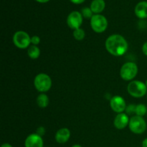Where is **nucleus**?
<instances>
[{"mask_svg": "<svg viewBox=\"0 0 147 147\" xmlns=\"http://www.w3.org/2000/svg\"><path fill=\"white\" fill-rule=\"evenodd\" d=\"M147 112V108L144 104L139 103V104L136 106V111H135V115L141 117H144L146 115Z\"/></svg>", "mask_w": 147, "mask_h": 147, "instance_id": "18", "label": "nucleus"}, {"mask_svg": "<svg viewBox=\"0 0 147 147\" xmlns=\"http://www.w3.org/2000/svg\"><path fill=\"white\" fill-rule=\"evenodd\" d=\"M83 17L80 11H73L68 14L66 22L70 29L75 30L80 28V26L83 24Z\"/></svg>", "mask_w": 147, "mask_h": 147, "instance_id": "8", "label": "nucleus"}, {"mask_svg": "<svg viewBox=\"0 0 147 147\" xmlns=\"http://www.w3.org/2000/svg\"><path fill=\"white\" fill-rule=\"evenodd\" d=\"M139 67L134 62H127L122 65L120 70V76L125 81H132L136 77Z\"/></svg>", "mask_w": 147, "mask_h": 147, "instance_id": "4", "label": "nucleus"}, {"mask_svg": "<svg viewBox=\"0 0 147 147\" xmlns=\"http://www.w3.org/2000/svg\"><path fill=\"white\" fill-rule=\"evenodd\" d=\"M111 109L118 114L123 113L126 109V103L125 99L121 96H114L110 99Z\"/></svg>", "mask_w": 147, "mask_h": 147, "instance_id": "9", "label": "nucleus"}, {"mask_svg": "<svg viewBox=\"0 0 147 147\" xmlns=\"http://www.w3.org/2000/svg\"><path fill=\"white\" fill-rule=\"evenodd\" d=\"M142 147H147V138L144 139L142 143Z\"/></svg>", "mask_w": 147, "mask_h": 147, "instance_id": "25", "label": "nucleus"}, {"mask_svg": "<svg viewBox=\"0 0 147 147\" xmlns=\"http://www.w3.org/2000/svg\"><path fill=\"white\" fill-rule=\"evenodd\" d=\"M44 142L42 136L37 134H31L26 138L24 141L25 147H43Z\"/></svg>", "mask_w": 147, "mask_h": 147, "instance_id": "10", "label": "nucleus"}, {"mask_svg": "<svg viewBox=\"0 0 147 147\" xmlns=\"http://www.w3.org/2000/svg\"><path fill=\"white\" fill-rule=\"evenodd\" d=\"M40 54H41V52H40V49L39 48L38 46L32 45L27 49V55L32 60H36V59L39 58Z\"/></svg>", "mask_w": 147, "mask_h": 147, "instance_id": "16", "label": "nucleus"}, {"mask_svg": "<svg viewBox=\"0 0 147 147\" xmlns=\"http://www.w3.org/2000/svg\"><path fill=\"white\" fill-rule=\"evenodd\" d=\"M127 91L132 97L135 98H141L147 94V87L144 82L134 80L128 84Z\"/></svg>", "mask_w": 147, "mask_h": 147, "instance_id": "3", "label": "nucleus"}, {"mask_svg": "<svg viewBox=\"0 0 147 147\" xmlns=\"http://www.w3.org/2000/svg\"><path fill=\"white\" fill-rule=\"evenodd\" d=\"M145 84H146V87H147V79H146V83H145Z\"/></svg>", "mask_w": 147, "mask_h": 147, "instance_id": "29", "label": "nucleus"}, {"mask_svg": "<svg viewBox=\"0 0 147 147\" xmlns=\"http://www.w3.org/2000/svg\"><path fill=\"white\" fill-rule=\"evenodd\" d=\"M105 47L111 55L120 57L127 52L129 44L124 37L119 34H113L107 37Z\"/></svg>", "mask_w": 147, "mask_h": 147, "instance_id": "1", "label": "nucleus"}, {"mask_svg": "<svg viewBox=\"0 0 147 147\" xmlns=\"http://www.w3.org/2000/svg\"><path fill=\"white\" fill-rule=\"evenodd\" d=\"M72 3L75 4H80L85 1V0H70Z\"/></svg>", "mask_w": 147, "mask_h": 147, "instance_id": "24", "label": "nucleus"}, {"mask_svg": "<svg viewBox=\"0 0 147 147\" xmlns=\"http://www.w3.org/2000/svg\"><path fill=\"white\" fill-rule=\"evenodd\" d=\"M70 131L67 128H61L57 131L55 135L56 142L60 144H63L67 142L70 138Z\"/></svg>", "mask_w": 147, "mask_h": 147, "instance_id": "12", "label": "nucleus"}, {"mask_svg": "<svg viewBox=\"0 0 147 147\" xmlns=\"http://www.w3.org/2000/svg\"><path fill=\"white\" fill-rule=\"evenodd\" d=\"M129 121L130 119L126 113H118L113 120V125L117 129L122 130L126 126H129Z\"/></svg>", "mask_w": 147, "mask_h": 147, "instance_id": "11", "label": "nucleus"}, {"mask_svg": "<svg viewBox=\"0 0 147 147\" xmlns=\"http://www.w3.org/2000/svg\"><path fill=\"white\" fill-rule=\"evenodd\" d=\"M12 41L15 47L19 49H28L31 45V37L24 31H17L14 32Z\"/></svg>", "mask_w": 147, "mask_h": 147, "instance_id": "5", "label": "nucleus"}, {"mask_svg": "<svg viewBox=\"0 0 147 147\" xmlns=\"http://www.w3.org/2000/svg\"><path fill=\"white\" fill-rule=\"evenodd\" d=\"M146 122L143 117L133 116L130 118L129 128L132 133L135 134H142L146 130Z\"/></svg>", "mask_w": 147, "mask_h": 147, "instance_id": "6", "label": "nucleus"}, {"mask_svg": "<svg viewBox=\"0 0 147 147\" xmlns=\"http://www.w3.org/2000/svg\"><path fill=\"white\" fill-rule=\"evenodd\" d=\"M71 147H83V146H80V144H74V145H73Z\"/></svg>", "mask_w": 147, "mask_h": 147, "instance_id": "28", "label": "nucleus"}, {"mask_svg": "<svg viewBox=\"0 0 147 147\" xmlns=\"http://www.w3.org/2000/svg\"><path fill=\"white\" fill-rule=\"evenodd\" d=\"M35 1L40 3H46V2H48L50 0H35Z\"/></svg>", "mask_w": 147, "mask_h": 147, "instance_id": "27", "label": "nucleus"}, {"mask_svg": "<svg viewBox=\"0 0 147 147\" xmlns=\"http://www.w3.org/2000/svg\"><path fill=\"white\" fill-rule=\"evenodd\" d=\"M136 105L134 104H130L129 106H126V113L128 116H130V115L135 114V111H136Z\"/></svg>", "mask_w": 147, "mask_h": 147, "instance_id": "20", "label": "nucleus"}, {"mask_svg": "<svg viewBox=\"0 0 147 147\" xmlns=\"http://www.w3.org/2000/svg\"><path fill=\"white\" fill-rule=\"evenodd\" d=\"M142 50L144 54L146 56H147V42H146L142 45Z\"/></svg>", "mask_w": 147, "mask_h": 147, "instance_id": "23", "label": "nucleus"}, {"mask_svg": "<svg viewBox=\"0 0 147 147\" xmlns=\"http://www.w3.org/2000/svg\"><path fill=\"white\" fill-rule=\"evenodd\" d=\"M36 102H37V104L39 108L45 109L48 106L49 103H50V99H49L48 96L46 93H40L37 96Z\"/></svg>", "mask_w": 147, "mask_h": 147, "instance_id": "15", "label": "nucleus"}, {"mask_svg": "<svg viewBox=\"0 0 147 147\" xmlns=\"http://www.w3.org/2000/svg\"><path fill=\"white\" fill-rule=\"evenodd\" d=\"M90 24L92 30L98 34L104 32L109 25L106 17L100 14H94L90 19Z\"/></svg>", "mask_w": 147, "mask_h": 147, "instance_id": "7", "label": "nucleus"}, {"mask_svg": "<svg viewBox=\"0 0 147 147\" xmlns=\"http://www.w3.org/2000/svg\"><path fill=\"white\" fill-rule=\"evenodd\" d=\"M36 134H37L42 137L45 134V129L43 126H40V127L37 128V131H36Z\"/></svg>", "mask_w": 147, "mask_h": 147, "instance_id": "22", "label": "nucleus"}, {"mask_svg": "<svg viewBox=\"0 0 147 147\" xmlns=\"http://www.w3.org/2000/svg\"><path fill=\"white\" fill-rule=\"evenodd\" d=\"M1 147H13V146H11V145L10 144H9V143H4V144H3L2 145H1Z\"/></svg>", "mask_w": 147, "mask_h": 147, "instance_id": "26", "label": "nucleus"}, {"mask_svg": "<svg viewBox=\"0 0 147 147\" xmlns=\"http://www.w3.org/2000/svg\"><path fill=\"white\" fill-rule=\"evenodd\" d=\"M82 16H83V18H86V19H91L92 17H93L94 14H93V12L92 11L90 7H84V8L82 9L81 11Z\"/></svg>", "mask_w": 147, "mask_h": 147, "instance_id": "19", "label": "nucleus"}, {"mask_svg": "<svg viewBox=\"0 0 147 147\" xmlns=\"http://www.w3.org/2000/svg\"><path fill=\"white\" fill-rule=\"evenodd\" d=\"M135 14L140 20L147 18V1H142L138 3L135 7Z\"/></svg>", "mask_w": 147, "mask_h": 147, "instance_id": "13", "label": "nucleus"}, {"mask_svg": "<svg viewBox=\"0 0 147 147\" xmlns=\"http://www.w3.org/2000/svg\"><path fill=\"white\" fill-rule=\"evenodd\" d=\"M106 3L104 0H93L90 4V8L95 14H99L104 10Z\"/></svg>", "mask_w": 147, "mask_h": 147, "instance_id": "14", "label": "nucleus"}, {"mask_svg": "<svg viewBox=\"0 0 147 147\" xmlns=\"http://www.w3.org/2000/svg\"><path fill=\"white\" fill-rule=\"evenodd\" d=\"M53 81L49 75L40 73L34 77V86L36 90L40 93H45L50 90Z\"/></svg>", "mask_w": 147, "mask_h": 147, "instance_id": "2", "label": "nucleus"}, {"mask_svg": "<svg viewBox=\"0 0 147 147\" xmlns=\"http://www.w3.org/2000/svg\"><path fill=\"white\" fill-rule=\"evenodd\" d=\"M146 97H147V94H146Z\"/></svg>", "mask_w": 147, "mask_h": 147, "instance_id": "30", "label": "nucleus"}, {"mask_svg": "<svg viewBox=\"0 0 147 147\" xmlns=\"http://www.w3.org/2000/svg\"><path fill=\"white\" fill-rule=\"evenodd\" d=\"M40 42H41V40H40V37L39 36L34 35L31 37V45H32L38 46Z\"/></svg>", "mask_w": 147, "mask_h": 147, "instance_id": "21", "label": "nucleus"}, {"mask_svg": "<svg viewBox=\"0 0 147 147\" xmlns=\"http://www.w3.org/2000/svg\"><path fill=\"white\" fill-rule=\"evenodd\" d=\"M73 35L75 40H78V41H82L83 40H84L85 37H86V32H85L84 30H83L82 28H78L73 30Z\"/></svg>", "mask_w": 147, "mask_h": 147, "instance_id": "17", "label": "nucleus"}]
</instances>
